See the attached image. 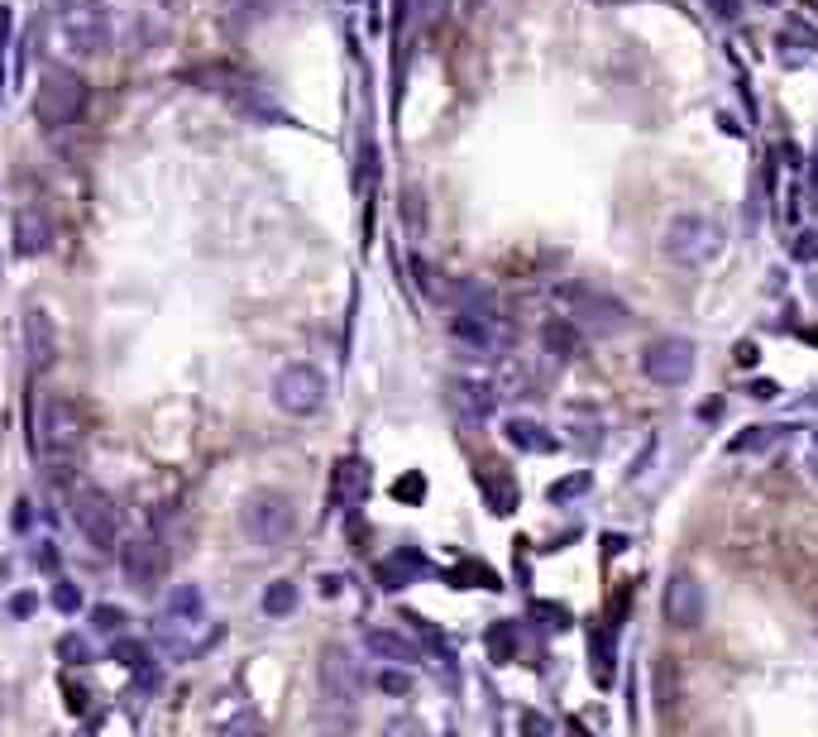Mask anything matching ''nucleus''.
<instances>
[{"label": "nucleus", "mask_w": 818, "mask_h": 737, "mask_svg": "<svg viewBox=\"0 0 818 737\" xmlns=\"http://www.w3.org/2000/svg\"><path fill=\"white\" fill-rule=\"evenodd\" d=\"M82 441H87V416H82V407H77L72 397H62V393H48L43 407H39V422H35V451H39V460L53 474H62L77 455H82Z\"/></svg>", "instance_id": "obj_1"}, {"label": "nucleus", "mask_w": 818, "mask_h": 737, "mask_svg": "<svg viewBox=\"0 0 818 737\" xmlns=\"http://www.w3.org/2000/svg\"><path fill=\"white\" fill-rule=\"evenodd\" d=\"M116 556H120V574L130 589H154L164 580V547L154 537H125Z\"/></svg>", "instance_id": "obj_10"}, {"label": "nucleus", "mask_w": 818, "mask_h": 737, "mask_svg": "<svg viewBox=\"0 0 818 737\" xmlns=\"http://www.w3.org/2000/svg\"><path fill=\"white\" fill-rule=\"evenodd\" d=\"M661 608H666V622H670V628L689 632V628H699V622H703V608H709V599H703V584L694 580V574H689V570H676V574L666 580Z\"/></svg>", "instance_id": "obj_9"}, {"label": "nucleus", "mask_w": 818, "mask_h": 737, "mask_svg": "<svg viewBox=\"0 0 818 737\" xmlns=\"http://www.w3.org/2000/svg\"><path fill=\"white\" fill-rule=\"evenodd\" d=\"M72 522H77V532H82L96 551H120V541H125V512H120V503L110 499L106 489H91V484H82L72 493Z\"/></svg>", "instance_id": "obj_5"}, {"label": "nucleus", "mask_w": 818, "mask_h": 737, "mask_svg": "<svg viewBox=\"0 0 818 737\" xmlns=\"http://www.w3.org/2000/svg\"><path fill=\"white\" fill-rule=\"evenodd\" d=\"M116 656H120L125 666H139V656H144V651H139L135 642H120V647H116Z\"/></svg>", "instance_id": "obj_22"}, {"label": "nucleus", "mask_w": 818, "mask_h": 737, "mask_svg": "<svg viewBox=\"0 0 818 737\" xmlns=\"http://www.w3.org/2000/svg\"><path fill=\"white\" fill-rule=\"evenodd\" d=\"M378 685H383L388 695H407V690H412V680H407V676H397V670H383Z\"/></svg>", "instance_id": "obj_21"}, {"label": "nucleus", "mask_w": 818, "mask_h": 737, "mask_svg": "<svg viewBox=\"0 0 818 737\" xmlns=\"http://www.w3.org/2000/svg\"><path fill=\"white\" fill-rule=\"evenodd\" d=\"M53 599H58V608H68V613H72V608H77V603H82V594H72V589H68V584H62V589H58V594H53Z\"/></svg>", "instance_id": "obj_23"}, {"label": "nucleus", "mask_w": 818, "mask_h": 737, "mask_svg": "<svg viewBox=\"0 0 818 737\" xmlns=\"http://www.w3.org/2000/svg\"><path fill=\"white\" fill-rule=\"evenodd\" d=\"M91 622H96L101 632H120V628H125V613H120L116 603H101V608L91 613Z\"/></svg>", "instance_id": "obj_20"}, {"label": "nucleus", "mask_w": 818, "mask_h": 737, "mask_svg": "<svg viewBox=\"0 0 818 737\" xmlns=\"http://www.w3.org/2000/svg\"><path fill=\"white\" fill-rule=\"evenodd\" d=\"M24 355L35 368H48L58 360V335H53V322H48L43 307H29L24 312Z\"/></svg>", "instance_id": "obj_12"}, {"label": "nucleus", "mask_w": 818, "mask_h": 737, "mask_svg": "<svg viewBox=\"0 0 818 737\" xmlns=\"http://www.w3.org/2000/svg\"><path fill=\"white\" fill-rule=\"evenodd\" d=\"M555 302H560V312H565V322L580 326V331L618 335L622 326H628V307H622L618 297H608V293H593V287H560Z\"/></svg>", "instance_id": "obj_6"}, {"label": "nucleus", "mask_w": 818, "mask_h": 737, "mask_svg": "<svg viewBox=\"0 0 818 737\" xmlns=\"http://www.w3.org/2000/svg\"><path fill=\"white\" fill-rule=\"evenodd\" d=\"M87 110V82L68 68H48L39 77V91H35V120L43 125L48 135H62L82 120Z\"/></svg>", "instance_id": "obj_3"}, {"label": "nucleus", "mask_w": 818, "mask_h": 737, "mask_svg": "<svg viewBox=\"0 0 818 737\" xmlns=\"http://www.w3.org/2000/svg\"><path fill=\"white\" fill-rule=\"evenodd\" d=\"M641 368L656 383H684L694 374V345L680 341V335H666V341H651L647 355H641Z\"/></svg>", "instance_id": "obj_11"}, {"label": "nucleus", "mask_w": 818, "mask_h": 737, "mask_svg": "<svg viewBox=\"0 0 818 737\" xmlns=\"http://www.w3.org/2000/svg\"><path fill=\"white\" fill-rule=\"evenodd\" d=\"M273 403H278V412L307 422V416L326 407V374H321L316 364H287L283 374L273 379Z\"/></svg>", "instance_id": "obj_8"}, {"label": "nucleus", "mask_w": 818, "mask_h": 737, "mask_svg": "<svg viewBox=\"0 0 818 737\" xmlns=\"http://www.w3.org/2000/svg\"><path fill=\"white\" fill-rule=\"evenodd\" d=\"M464 6H470V10H474V6H479V0H464Z\"/></svg>", "instance_id": "obj_26"}, {"label": "nucleus", "mask_w": 818, "mask_h": 737, "mask_svg": "<svg viewBox=\"0 0 818 737\" xmlns=\"http://www.w3.org/2000/svg\"><path fill=\"white\" fill-rule=\"evenodd\" d=\"M48 245V220L35 212V206H24L20 212V254H39Z\"/></svg>", "instance_id": "obj_17"}, {"label": "nucleus", "mask_w": 818, "mask_h": 737, "mask_svg": "<svg viewBox=\"0 0 818 737\" xmlns=\"http://www.w3.org/2000/svg\"><path fill=\"white\" fill-rule=\"evenodd\" d=\"M53 43L68 58H101L110 48V10L101 0H72L53 20Z\"/></svg>", "instance_id": "obj_2"}, {"label": "nucleus", "mask_w": 818, "mask_h": 737, "mask_svg": "<svg viewBox=\"0 0 818 737\" xmlns=\"http://www.w3.org/2000/svg\"><path fill=\"white\" fill-rule=\"evenodd\" d=\"M168 622H173V628H197V622H201V594H197L191 584L173 589V599H168Z\"/></svg>", "instance_id": "obj_16"}, {"label": "nucleus", "mask_w": 818, "mask_h": 737, "mask_svg": "<svg viewBox=\"0 0 818 737\" xmlns=\"http://www.w3.org/2000/svg\"><path fill=\"white\" fill-rule=\"evenodd\" d=\"M723 239H728L723 226H718V220H709V216H676L666 226L661 249H666L670 264L703 268V264H713L718 254H723Z\"/></svg>", "instance_id": "obj_4"}, {"label": "nucleus", "mask_w": 818, "mask_h": 737, "mask_svg": "<svg viewBox=\"0 0 818 737\" xmlns=\"http://www.w3.org/2000/svg\"><path fill=\"white\" fill-rule=\"evenodd\" d=\"M321 685H326L331 699H355V690H359L355 661H349V656H341V651H326V661H321Z\"/></svg>", "instance_id": "obj_13"}, {"label": "nucleus", "mask_w": 818, "mask_h": 737, "mask_svg": "<svg viewBox=\"0 0 818 737\" xmlns=\"http://www.w3.org/2000/svg\"><path fill=\"white\" fill-rule=\"evenodd\" d=\"M239 522H245V537L254 541V547H283V541L293 537V527H297V508H293L287 493L268 489V493H254V499L245 503Z\"/></svg>", "instance_id": "obj_7"}, {"label": "nucleus", "mask_w": 818, "mask_h": 737, "mask_svg": "<svg viewBox=\"0 0 818 737\" xmlns=\"http://www.w3.org/2000/svg\"><path fill=\"white\" fill-rule=\"evenodd\" d=\"M62 651H68V656H77V661H82V656H87V647H82V642H72V637H68V642H62Z\"/></svg>", "instance_id": "obj_24"}, {"label": "nucleus", "mask_w": 818, "mask_h": 737, "mask_svg": "<svg viewBox=\"0 0 818 737\" xmlns=\"http://www.w3.org/2000/svg\"><path fill=\"white\" fill-rule=\"evenodd\" d=\"M814 474H818V451H814Z\"/></svg>", "instance_id": "obj_25"}, {"label": "nucleus", "mask_w": 818, "mask_h": 737, "mask_svg": "<svg viewBox=\"0 0 818 737\" xmlns=\"http://www.w3.org/2000/svg\"><path fill=\"white\" fill-rule=\"evenodd\" d=\"M293 608H297V584H287V580L268 584V594H264V613L268 618H287Z\"/></svg>", "instance_id": "obj_18"}, {"label": "nucleus", "mask_w": 818, "mask_h": 737, "mask_svg": "<svg viewBox=\"0 0 818 737\" xmlns=\"http://www.w3.org/2000/svg\"><path fill=\"white\" fill-rule=\"evenodd\" d=\"M455 393H460V403H464V407H470V412H489V407H493V397H489V389H474V383H460V389H455Z\"/></svg>", "instance_id": "obj_19"}, {"label": "nucleus", "mask_w": 818, "mask_h": 737, "mask_svg": "<svg viewBox=\"0 0 818 737\" xmlns=\"http://www.w3.org/2000/svg\"><path fill=\"white\" fill-rule=\"evenodd\" d=\"M451 335L464 350H474V355H489V350L499 345V331H493V322L489 316H479V312H460L451 322Z\"/></svg>", "instance_id": "obj_14"}, {"label": "nucleus", "mask_w": 818, "mask_h": 737, "mask_svg": "<svg viewBox=\"0 0 818 737\" xmlns=\"http://www.w3.org/2000/svg\"><path fill=\"white\" fill-rule=\"evenodd\" d=\"M368 651L383 656V661H397V666H412L416 656H422V651H416V642H407V637L393 632V628H374V632H368Z\"/></svg>", "instance_id": "obj_15"}]
</instances>
